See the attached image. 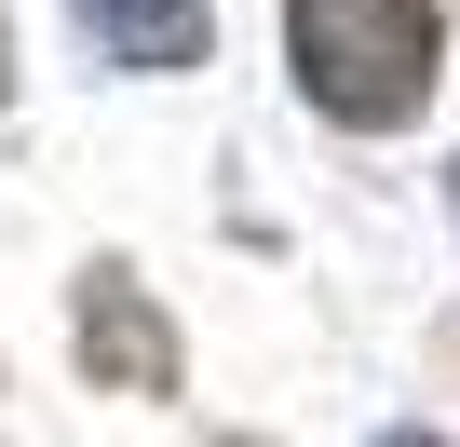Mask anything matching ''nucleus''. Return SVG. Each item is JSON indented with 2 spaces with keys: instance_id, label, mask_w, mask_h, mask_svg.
Instances as JSON below:
<instances>
[{
  "instance_id": "f257e3e1",
  "label": "nucleus",
  "mask_w": 460,
  "mask_h": 447,
  "mask_svg": "<svg viewBox=\"0 0 460 447\" xmlns=\"http://www.w3.org/2000/svg\"><path fill=\"white\" fill-rule=\"evenodd\" d=\"M285 55H298V82H312L325 122L393 136L433 95V0H298V14H285Z\"/></svg>"
},
{
  "instance_id": "39448f33",
  "label": "nucleus",
  "mask_w": 460,
  "mask_h": 447,
  "mask_svg": "<svg viewBox=\"0 0 460 447\" xmlns=\"http://www.w3.org/2000/svg\"><path fill=\"white\" fill-rule=\"evenodd\" d=\"M393 447H433V434H393Z\"/></svg>"
},
{
  "instance_id": "7ed1b4c3",
  "label": "nucleus",
  "mask_w": 460,
  "mask_h": 447,
  "mask_svg": "<svg viewBox=\"0 0 460 447\" xmlns=\"http://www.w3.org/2000/svg\"><path fill=\"white\" fill-rule=\"evenodd\" d=\"M82 28L122 68H203V0H82Z\"/></svg>"
},
{
  "instance_id": "f03ea898",
  "label": "nucleus",
  "mask_w": 460,
  "mask_h": 447,
  "mask_svg": "<svg viewBox=\"0 0 460 447\" xmlns=\"http://www.w3.org/2000/svg\"><path fill=\"white\" fill-rule=\"evenodd\" d=\"M82 366L122 380V393H176V326H163L122 272H95V285H82Z\"/></svg>"
},
{
  "instance_id": "20e7f679",
  "label": "nucleus",
  "mask_w": 460,
  "mask_h": 447,
  "mask_svg": "<svg viewBox=\"0 0 460 447\" xmlns=\"http://www.w3.org/2000/svg\"><path fill=\"white\" fill-rule=\"evenodd\" d=\"M0 95H14V55H0Z\"/></svg>"
}]
</instances>
